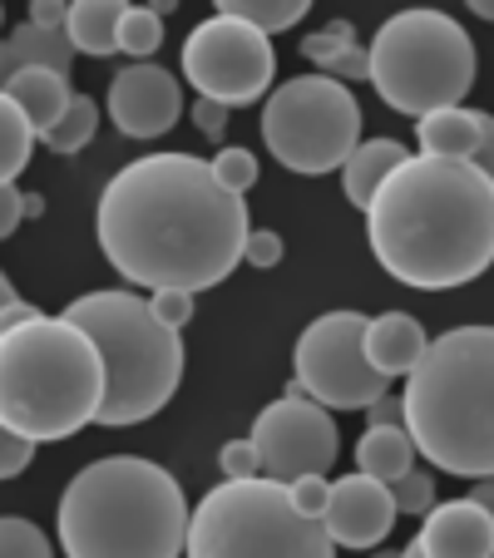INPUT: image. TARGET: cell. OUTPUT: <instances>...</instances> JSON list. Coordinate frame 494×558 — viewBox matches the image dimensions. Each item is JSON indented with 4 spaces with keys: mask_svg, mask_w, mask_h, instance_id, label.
<instances>
[{
    "mask_svg": "<svg viewBox=\"0 0 494 558\" xmlns=\"http://www.w3.org/2000/svg\"><path fill=\"white\" fill-rule=\"evenodd\" d=\"M95 232L109 267L154 292H208L248 257V203L222 189L213 158H134L99 193Z\"/></svg>",
    "mask_w": 494,
    "mask_h": 558,
    "instance_id": "cell-1",
    "label": "cell"
},
{
    "mask_svg": "<svg viewBox=\"0 0 494 558\" xmlns=\"http://www.w3.org/2000/svg\"><path fill=\"white\" fill-rule=\"evenodd\" d=\"M366 238L396 282L465 287L494 263V183L470 158H406L371 198Z\"/></svg>",
    "mask_w": 494,
    "mask_h": 558,
    "instance_id": "cell-2",
    "label": "cell"
},
{
    "mask_svg": "<svg viewBox=\"0 0 494 558\" xmlns=\"http://www.w3.org/2000/svg\"><path fill=\"white\" fill-rule=\"evenodd\" d=\"M189 499L164 464L109 454L74 474L60 495V548L70 558H183Z\"/></svg>",
    "mask_w": 494,
    "mask_h": 558,
    "instance_id": "cell-3",
    "label": "cell"
},
{
    "mask_svg": "<svg viewBox=\"0 0 494 558\" xmlns=\"http://www.w3.org/2000/svg\"><path fill=\"white\" fill-rule=\"evenodd\" d=\"M406 430L445 474L494 480V327H455L406 376Z\"/></svg>",
    "mask_w": 494,
    "mask_h": 558,
    "instance_id": "cell-4",
    "label": "cell"
},
{
    "mask_svg": "<svg viewBox=\"0 0 494 558\" xmlns=\"http://www.w3.org/2000/svg\"><path fill=\"white\" fill-rule=\"evenodd\" d=\"M109 371L99 347L64 316H35L0 337V425L31 440H70L99 425Z\"/></svg>",
    "mask_w": 494,
    "mask_h": 558,
    "instance_id": "cell-5",
    "label": "cell"
},
{
    "mask_svg": "<svg viewBox=\"0 0 494 558\" xmlns=\"http://www.w3.org/2000/svg\"><path fill=\"white\" fill-rule=\"evenodd\" d=\"M60 316L85 331L105 356L109 396L99 425L124 430L173 401L183 380V337L179 327L158 322V312L138 292H85Z\"/></svg>",
    "mask_w": 494,
    "mask_h": 558,
    "instance_id": "cell-6",
    "label": "cell"
},
{
    "mask_svg": "<svg viewBox=\"0 0 494 558\" xmlns=\"http://www.w3.org/2000/svg\"><path fill=\"white\" fill-rule=\"evenodd\" d=\"M371 50V85L396 114H441L460 109L474 85V40L445 11H400L376 31Z\"/></svg>",
    "mask_w": 494,
    "mask_h": 558,
    "instance_id": "cell-7",
    "label": "cell"
},
{
    "mask_svg": "<svg viewBox=\"0 0 494 558\" xmlns=\"http://www.w3.org/2000/svg\"><path fill=\"white\" fill-rule=\"evenodd\" d=\"M332 534L297 509L282 480H222L198 499L189 524V558H332Z\"/></svg>",
    "mask_w": 494,
    "mask_h": 558,
    "instance_id": "cell-8",
    "label": "cell"
},
{
    "mask_svg": "<svg viewBox=\"0 0 494 558\" xmlns=\"http://www.w3.org/2000/svg\"><path fill=\"white\" fill-rule=\"evenodd\" d=\"M257 129L282 169L322 179L347 169V158L361 148V105L332 74H297L267 95Z\"/></svg>",
    "mask_w": 494,
    "mask_h": 558,
    "instance_id": "cell-9",
    "label": "cell"
},
{
    "mask_svg": "<svg viewBox=\"0 0 494 558\" xmlns=\"http://www.w3.org/2000/svg\"><path fill=\"white\" fill-rule=\"evenodd\" d=\"M366 322L361 312H326L297 337V386L326 411H371L386 401L390 380L366 361Z\"/></svg>",
    "mask_w": 494,
    "mask_h": 558,
    "instance_id": "cell-10",
    "label": "cell"
},
{
    "mask_svg": "<svg viewBox=\"0 0 494 558\" xmlns=\"http://www.w3.org/2000/svg\"><path fill=\"white\" fill-rule=\"evenodd\" d=\"M183 74L198 89V99H218L228 109L257 105L277 74L273 35L232 15H208L183 40Z\"/></svg>",
    "mask_w": 494,
    "mask_h": 558,
    "instance_id": "cell-11",
    "label": "cell"
},
{
    "mask_svg": "<svg viewBox=\"0 0 494 558\" xmlns=\"http://www.w3.org/2000/svg\"><path fill=\"white\" fill-rule=\"evenodd\" d=\"M248 440L263 454V474L267 480H306V474H326L337 460V425L332 411L316 405L312 396H282L273 401L263 415L253 421Z\"/></svg>",
    "mask_w": 494,
    "mask_h": 558,
    "instance_id": "cell-12",
    "label": "cell"
},
{
    "mask_svg": "<svg viewBox=\"0 0 494 558\" xmlns=\"http://www.w3.org/2000/svg\"><path fill=\"white\" fill-rule=\"evenodd\" d=\"M183 114V89L164 64H129L115 74L109 85V119L119 124V134L129 138H158L169 134Z\"/></svg>",
    "mask_w": 494,
    "mask_h": 558,
    "instance_id": "cell-13",
    "label": "cell"
},
{
    "mask_svg": "<svg viewBox=\"0 0 494 558\" xmlns=\"http://www.w3.org/2000/svg\"><path fill=\"white\" fill-rule=\"evenodd\" d=\"M396 495L390 485L371 480V474H347L332 485V505H326L322 524L337 548H376L381 538L396 529Z\"/></svg>",
    "mask_w": 494,
    "mask_h": 558,
    "instance_id": "cell-14",
    "label": "cell"
},
{
    "mask_svg": "<svg viewBox=\"0 0 494 558\" xmlns=\"http://www.w3.org/2000/svg\"><path fill=\"white\" fill-rule=\"evenodd\" d=\"M415 544L425 548V558H494V519L470 495L445 499L425 514Z\"/></svg>",
    "mask_w": 494,
    "mask_h": 558,
    "instance_id": "cell-15",
    "label": "cell"
},
{
    "mask_svg": "<svg viewBox=\"0 0 494 558\" xmlns=\"http://www.w3.org/2000/svg\"><path fill=\"white\" fill-rule=\"evenodd\" d=\"M425 351H431L425 327L410 312H381L366 322V361L386 380L410 376V371L425 361Z\"/></svg>",
    "mask_w": 494,
    "mask_h": 558,
    "instance_id": "cell-16",
    "label": "cell"
},
{
    "mask_svg": "<svg viewBox=\"0 0 494 558\" xmlns=\"http://www.w3.org/2000/svg\"><path fill=\"white\" fill-rule=\"evenodd\" d=\"M74 40L64 31H40V25H15L0 45V80H15L25 70H55L70 80V64H74Z\"/></svg>",
    "mask_w": 494,
    "mask_h": 558,
    "instance_id": "cell-17",
    "label": "cell"
},
{
    "mask_svg": "<svg viewBox=\"0 0 494 558\" xmlns=\"http://www.w3.org/2000/svg\"><path fill=\"white\" fill-rule=\"evenodd\" d=\"M5 99H15V105L31 114V124H35V134H50L55 124H60V114L74 105V95H70V80L64 74H55V70H25V74H15V80H5Z\"/></svg>",
    "mask_w": 494,
    "mask_h": 558,
    "instance_id": "cell-18",
    "label": "cell"
},
{
    "mask_svg": "<svg viewBox=\"0 0 494 558\" xmlns=\"http://www.w3.org/2000/svg\"><path fill=\"white\" fill-rule=\"evenodd\" d=\"M357 470L381 485H400L415 470V440L406 425H366V435L357 440Z\"/></svg>",
    "mask_w": 494,
    "mask_h": 558,
    "instance_id": "cell-19",
    "label": "cell"
},
{
    "mask_svg": "<svg viewBox=\"0 0 494 558\" xmlns=\"http://www.w3.org/2000/svg\"><path fill=\"white\" fill-rule=\"evenodd\" d=\"M406 158H410L406 144H396V138H366V144L347 158V169H341V189H347V198L366 213L371 198H376V189L406 163Z\"/></svg>",
    "mask_w": 494,
    "mask_h": 558,
    "instance_id": "cell-20",
    "label": "cell"
},
{
    "mask_svg": "<svg viewBox=\"0 0 494 558\" xmlns=\"http://www.w3.org/2000/svg\"><path fill=\"white\" fill-rule=\"evenodd\" d=\"M302 54L322 64L332 80H366L371 85V50H361L357 45V25L351 21H332V25H322L316 35H306Z\"/></svg>",
    "mask_w": 494,
    "mask_h": 558,
    "instance_id": "cell-21",
    "label": "cell"
},
{
    "mask_svg": "<svg viewBox=\"0 0 494 558\" xmlns=\"http://www.w3.org/2000/svg\"><path fill=\"white\" fill-rule=\"evenodd\" d=\"M124 11L129 5H119V0H80V5H70L64 35L74 40V50L80 54L105 60V54L119 50V25H124Z\"/></svg>",
    "mask_w": 494,
    "mask_h": 558,
    "instance_id": "cell-22",
    "label": "cell"
},
{
    "mask_svg": "<svg viewBox=\"0 0 494 558\" xmlns=\"http://www.w3.org/2000/svg\"><path fill=\"white\" fill-rule=\"evenodd\" d=\"M415 138H421L425 158H474L480 148V119L474 109H441V114H425L415 124Z\"/></svg>",
    "mask_w": 494,
    "mask_h": 558,
    "instance_id": "cell-23",
    "label": "cell"
},
{
    "mask_svg": "<svg viewBox=\"0 0 494 558\" xmlns=\"http://www.w3.org/2000/svg\"><path fill=\"white\" fill-rule=\"evenodd\" d=\"M35 124L31 114H25L15 99H5L0 105V173H5V183L21 179V169L31 163V148H35Z\"/></svg>",
    "mask_w": 494,
    "mask_h": 558,
    "instance_id": "cell-24",
    "label": "cell"
},
{
    "mask_svg": "<svg viewBox=\"0 0 494 558\" xmlns=\"http://www.w3.org/2000/svg\"><path fill=\"white\" fill-rule=\"evenodd\" d=\"M218 15L248 21L263 35H282L306 15V0H218Z\"/></svg>",
    "mask_w": 494,
    "mask_h": 558,
    "instance_id": "cell-25",
    "label": "cell"
},
{
    "mask_svg": "<svg viewBox=\"0 0 494 558\" xmlns=\"http://www.w3.org/2000/svg\"><path fill=\"white\" fill-rule=\"evenodd\" d=\"M95 129H99V105L89 95H74V105L60 114V124L50 129V134L40 138L50 154H60V158H70V154H80V148L95 138Z\"/></svg>",
    "mask_w": 494,
    "mask_h": 558,
    "instance_id": "cell-26",
    "label": "cell"
},
{
    "mask_svg": "<svg viewBox=\"0 0 494 558\" xmlns=\"http://www.w3.org/2000/svg\"><path fill=\"white\" fill-rule=\"evenodd\" d=\"M164 45V15L154 5H129L124 11V25H119V50L138 54V64Z\"/></svg>",
    "mask_w": 494,
    "mask_h": 558,
    "instance_id": "cell-27",
    "label": "cell"
},
{
    "mask_svg": "<svg viewBox=\"0 0 494 558\" xmlns=\"http://www.w3.org/2000/svg\"><path fill=\"white\" fill-rule=\"evenodd\" d=\"M0 558H55L50 554V538L21 514H5L0 519Z\"/></svg>",
    "mask_w": 494,
    "mask_h": 558,
    "instance_id": "cell-28",
    "label": "cell"
},
{
    "mask_svg": "<svg viewBox=\"0 0 494 558\" xmlns=\"http://www.w3.org/2000/svg\"><path fill=\"white\" fill-rule=\"evenodd\" d=\"M213 173H218L222 189L248 193V189L257 183V158H253V148H222V154L213 158Z\"/></svg>",
    "mask_w": 494,
    "mask_h": 558,
    "instance_id": "cell-29",
    "label": "cell"
},
{
    "mask_svg": "<svg viewBox=\"0 0 494 558\" xmlns=\"http://www.w3.org/2000/svg\"><path fill=\"white\" fill-rule=\"evenodd\" d=\"M390 495H396L400 514H431V509H435V480H431V470H410L400 485H390Z\"/></svg>",
    "mask_w": 494,
    "mask_h": 558,
    "instance_id": "cell-30",
    "label": "cell"
},
{
    "mask_svg": "<svg viewBox=\"0 0 494 558\" xmlns=\"http://www.w3.org/2000/svg\"><path fill=\"white\" fill-rule=\"evenodd\" d=\"M218 470H222V480H257L263 474V454H257L253 440H232V445H222Z\"/></svg>",
    "mask_w": 494,
    "mask_h": 558,
    "instance_id": "cell-31",
    "label": "cell"
},
{
    "mask_svg": "<svg viewBox=\"0 0 494 558\" xmlns=\"http://www.w3.org/2000/svg\"><path fill=\"white\" fill-rule=\"evenodd\" d=\"M31 454H35V440H31V435L0 430V474H5V480H15V474L31 464Z\"/></svg>",
    "mask_w": 494,
    "mask_h": 558,
    "instance_id": "cell-32",
    "label": "cell"
},
{
    "mask_svg": "<svg viewBox=\"0 0 494 558\" xmlns=\"http://www.w3.org/2000/svg\"><path fill=\"white\" fill-rule=\"evenodd\" d=\"M292 499H297V509L322 519L326 505H332V485H326L322 474H306V480H292Z\"/></svg>",
    "mask_w": 494,
    "mask_h": 558,
    "instance_id": "cell-33",
    "label": "cell"
},
{
    "mask_svg": "<svg viewBox=\"0 0 494 558\" xmlns=\"http://www.w3.org/2000/svg\"><path fill=\"white\" fill-rule=\"evenodd\" d=\"M148 306L158 312V322H169V327H183L193 322V292H154Z\"/></svg>",
    "mask_w": 494,
    "mask_h": 558,
    "instance_id": "cell-34",
    "label": "cell"
},
{
    "mask_svg": "<svg viewBox=\"0 0 494 558\" xmlns=\"http://www.w3.org/2000/svg\"><path fill=\"white\" fill-rule=\"evenodd\" d=\"M25 218H31V193H21L15 183H5V193H0V232L11 238Z\"/></svg>",
    "mask_w": 494,
    "mask_h": 558,
    "instance_id": "cell-35",
    "label": "cell"
},
{
    "mask_svg": "<svg viewBox=\"0 0 494 558\" xmlns=\"http://www.w3.org/2000/svg\"><path fill=\"white\" fill-rule=\"evenodd\" d=\"M242 263H253V267H277V263H282V238H277L273 228L253 232V238H248V257H242Z\"/></svg>",
    "mask_w": 494,
    "mask_h": 558,
    "instance_id": "cell-36",
    "label": "cell"
},
{
    "mask_svg": "<svg viewBox=\"0 0 494 558\" xmlns=\"http://www.w3.org/2000/svg\"><path fill=\"white\" fill-rule=\"evenodd\" d=\"M474 119H480V148H474V169L484 173V179L494 183V114H484V109H474Z\"/></svg>",
    "mask_w": 494,
    "mask_h": 558,
    "instance_id": "cell-37",
    "label": "cell"
},
{
    "mask_svg": "<svg viewBox=\"0 0 494 558\" xmlns=\"http://www.w3.org/2000/svg\"><path fill=\"white\" fill-rule=\"evenodd\" d=\"M193 124H198L208 138H222V129H228V105H218V99H198V105H193Z\"/></svg>",
    "mask_w": 494,
    "mask_h": 558,
    "instance_id": "cell-38",
    "label": "cell"
},
{
    "mask_svg": "<svg viewBox=\"0 0 494 558\" xmlns=\"http://www.w3.org/2000/svg\"><path fill=\"white\" fill-rule=\"evenodd\" d=\"M64 21H70V5H60V0H35L31 5V25H40V31H64Z\"/></svg>",
    "mask_w": 494,
    "mask_h": 558,
    "instance_id": "cell-39",
    "label": "cell"
},
{
    "mask_svg": "<svg viewBox=\"0 0 494 558\" xmlns=\"http://www.w3.org/2000/svg\"><path fill=\"white\" fill-rule=\"evenodd\" d=\"M371 425H406V401H376L371 405Z\"/></svg>",
    "mask_w": 494,
    "mask_h": 558,
    "instance_id": "cell-40",
    "label": "cell"
},
{
    "mask_svg": "<svg viewBox=\"0 0 494 558\" xmlns=\"http://www.w3.org/2000/svg\"><path fill=\"white\" fill-rule=\"evenodd\" d=\"M470 499H474V505H484V509H490V519H494V480H480Z\"/></svg>",
    "mask_w": 494,
    "mask_h": 558,
    "instance_id": "cell-41",
    "label": "cell"
},
{
    "mask_svg": "<svg viewBox=\"0 0 494 558\" xmlns=\"http://www.w3.org/2000/svg\"><path fill=\"white\" fill-rule=\"evenodd\" d=\"M470 11H474V15H480V21H494V0H474Z\"/></svg>",
    "mask_w": 494,
    "mask_h": 558,
    "instance_id": "cell-42",
    "label": "cell"
},
{
    "mask_svg": "<svg viewBox=\"0 0 494 558\" xmlns=\"http://www.w3.org/2000/svg\"><path fill=\"white\" fill-rule=\"evenodd\" d=\"M406 558H425V548L415 544V538H410V548H406Z\"/></svg>",
    "mask_w": 494,
    "mask_h": 558,
    "instance_id": "cell-43",
    "label": "cell"
},
{
    "mask_svg": "<svg viewBox=\"0 0 494 558\" xmlns=\"http://www.w3.org/2000/svg\"><path fill=\"white\" fill-rule=\"evenodd\" d=\"M371 558H406V554H390V548H386V554H371Z\"/></svg>",
    "mask_w": 494,
    "mask_h": 558,
    "instance_id": "cell-44",
    "label": "cell"
}]
</instances>
